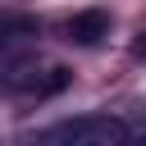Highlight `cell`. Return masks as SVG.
Instances as JSON below:
<instances>
[{"mask_svg":"<svg viewBox=\"0 0 146 146\" xmlns=\"http://www.w3.org/2000/svg\"><path fill=\"white\" fill-rule=\"evenodd\" d=\"M59 137V146H128V132L119 119L110 114H78L59 128H50Z\"/></svg>","mask_w":146,"mask_h":146,"instance_id":"1","label":"cell"},{"mask_svg":"<svg viewBox=\"0 0 146 146\" xmlns=\"http://www.w3.org/2000/svg\"><path fill=\"white\" fill-rule=\"evenodd\" d=\"M64 82H68V68H59V64H50V68H36V59L9 64V91H18V96H50Z\"/></svg>","mask_w":146,"mask_h":146,"instance_id":"2","label":"cell"},{"mask_svg":"<svg viewBox=\"0 0 146 146\" xmlns=\"http://www.w3.org/2000/svg\"><path fill=\"white\" fill-rule=\"evenodd\" d=\"M68 36H73V41H82V46H96L100 36H110V14H105V9L73 14V18H68Z\"/></svg>","mask_w":146,"mask_h":146,"instance_id":"3","label":"cell"},{"mask_svg":"<svg viewBox=\"0 0 146 146\" xmlns=\"http://www.w3.org/2000/svg\"><path fill=\"white\" fill-rule=\"evenodd\" d=\"M18 146H59V137H55V132H36V137H27V141H18Z\"/></svg>","mask_w":146,"mask_h":146,"instance_id":"4","label":"cell"},{"mask_svg":"<svg viewBox=\"0 0 146 146\" xmlns=\"http://www.w3.org/2000/svg\"><path fill=\"white\" fill-rule=\"evenodd\" d=\"M128 146H146V137H137V141H128Z\"/></svg>","mask_w":146,"mask_h":146,"instance_id":"5","label":"cell"}]
</instances>
